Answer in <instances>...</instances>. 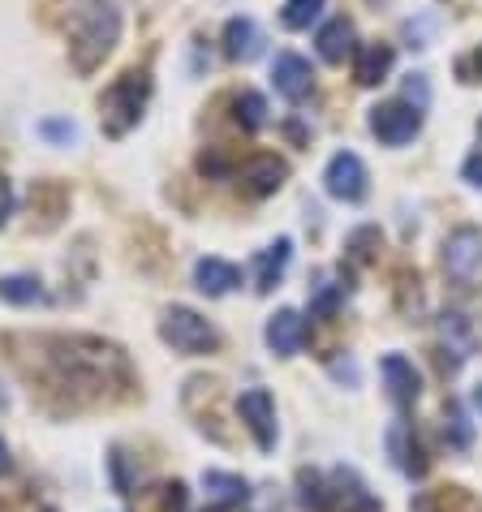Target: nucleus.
Listing matches in <instances>:
<instances>
[{"mask_svg":"<svg viewBox=\"0 0 482 512\" xmlns=\"http://www.w3.org/2000/svg\"><path fill=\"white\" fill-rule=\"evenodd\" d=\"M289 254H293V241L289 237H276L272 246H267L259 259H254V289L259 293H272L280 276H285V267H289Z\"/></svg>","mask_w":482,"mask_h":512,"instance_id":"ddd939ff","label":"nucleus"},{"mask_svg":"<svg viewBox=\"0 0 482 512\" xmlns=\"http://www.w3.org/2000/svg\"><path fill=\"white\" fill-rule=\"evenodd\" d=\"M323 13V0H285V9H280V22L289 26V31H306L310 22H315Z\"/></svg>","mask_w":482,"mask_h":512,"instance_id":"393cba45","label":"nucleus"},{"mask_svg":"<svg viewBox=\"0 0 482 512\" xmlns=\"http://www.w3.org/2000/svg\"><path fill=\"white\" fill-rule=\"evenodd\" d=\"M31 366H22L35 379V388L61 396L65 409L99 405L112 392L130 388V362L117 345L99 336H35Z\"/></svg>","mask_w":482,"mask_h":512,"instance_id":"f257e3e1","label":"nucleus"},{"mask_svg":"<svg viewBox=\"0 0 482 512\" xmlns=\"http://www.w3.org/2000/svg\"><path fill=\"white\" fill-rule=\"evenodd\" d=\"M203 487L211 491V500L224 504V508L250 500V482L237 478V474H224V469H207V474H203Z\"/></svg>","mask_w":482,"mask_h":512,"instance_id":"412c9836","label":"nucleus"},{"mask_svg":"<svg viewBox=\"0 0 482 512\" xmlns=\"http://www.w3.org/2000/svg\"><path fill=\"white\" fill-rule=\"evenodd\" d=\"M392 74V48L388 44H362L353 52V78L358 87H379Z\"/></svg>","mask_w":482,"mask_h":512,"instance_id":"2eb2a0df","label":"nucleus"},{"mask_svg":"<svg viewBox=\"0 0 482 512\" xmlns=\"http://www.w3.org/2000/svg\"><path fill=\"white\" fill-rule=\"evenodd\" d=\"M44 284H39L35 276H0V302L9 306H35L44 302Z\"/></svg>","mask_w":482,"mask_h":512,"instance_id":"4be33fe9","label":"nucleus"},{"mask_svg":"<svg viewBox=\"0 0 482 512\" xmlns=\"http://www.w3.org/2000/svg\"><path fill=\"white\" fill-rule=\"evenodd\" d=\"M315 44H319V56H323V61H328V65H340V61H345V56L353 52V22H349V18L323 22Z\"/></svg>","mask_w":482,"mask_h":512,"instance_id":"6ab92c4d","label":"nucleus"},{"mask_svg":"<svg viewBox=\"0 0 482 512\" xmlns=\"http://www.w3.org/2000/svg\"><path fill=\"white\" fill-rule=\"evenodd\" d=\"M461 173H465V181H470V186H478V190H482V151H474L470 160L461 164Z\"/></svg>","mask_w":482,"mask_h":512,"instance_id":"7c9ffc66","label":"nucleus"},{"mask_svg":"<svg viewBox=\"0 0 482 512\" xmlns=\"http://www.w3.org/2000/svg\"><path fill=\"white\" fill-rule=\"evenodd\" d=\"M302 345H306V319L297 310H276L267 319V349L280 353V358H293Z\"/></svg>","mask_w":482,"mask_h":512,"instance_id":"9b49d317","label":"nucleus"},{"mask_svg":"<svg viewBox=\"0 0 482 512\" xmlns=\"http://www.w3.org/2000/svg\"><path fill=\"white\" fill-rule=\"evenodd\" d=\"M0 405H5V396H0Z\"/></svg>","mask_w":482,"mask_h":512,"instance_id":"4c0bfd02","label":"nucleus"},{"mask_svg":"<svg viewBox=\"0 0 482 512\" xmlns=\"http://www.w3.org/2000/svg\"><path fill=\"white\" fill-rule=\"evenodd\" d=\"M147 99H151V74L147 69H125V74L99 95V130L108 138H125L143 121Z\"/></svg>","mask_w":482,"mask_h":512,"instance_id":"7ed1b4c3","label":"nucleus"},{"mask_svg":"<svg viewBox=\"0 0 482 512\" xmlns=\"http://www.w3.org/2000/svg\"><path fill=\"white\" fill-rule=\"evenodd\" d=\"M121 39V9L117 0H91L78 9L74 31H69V61L78 74H95L99 65L112 56Z\"/></svg>","mask_w":482,"mask_h":512,"instance_id":"f03ea898","label":"nucleus"},{"mask_svg":"<svg viewBox=\"0 0 482 512\" xmlns=\"http://www.w3.org/2000/svg\"><path fill=\"white\" fill-rule=\"evenodd\" d=\"M388 448H392L396 465H401L409 478H422V474H427V469H431L427 452H422V444H418V435L409 431L405 422H396V426H392V435H388Z\"/></svg>","mask_w":482,"mask_h":512,"instance_id":"4468645a","label":"nucleus"},{"mask_svg":"<svg viewBox=\"0 0 482 512\" xmlns=\"http://www.w3.org/2000/svg\"><path fill=\"white\" fill-rule=\"evenodd\" d=\"M422 130V108L418 104H405V99H388V104L371 108V134L388 147H405L414 142Z\"/></svg>","mask_w":482,"mask_h":512,"instance_id":"423d86ee","label":"nucleus"},{"mask_svg":"<svg viewBox=\"0 0 482 512\" xmlns=\"http://www.w3.org/2000/svg\"><path fill=\"white\" fill-rule=\"evenodd\" d=\"M285 177H289V164L280 160V155H250L246 168H241V181H246V190L254 198H267V194H276L280 186H285Z\"/></svg>","mask_w":482,"mask_h":512,"instance_id":"9d476101","label":"nucleus"},{"mask_svg":"<svg viewBox=\"0 0 482 512\" xmlns=\"http://www.w3.org/2000/svg\"><path fill=\"white\" fill-rule=\"evenodd\" d=\"M474 405L482 409V383H478V388H474Z\"/></svg>","mask_w":482,"mask_h":512,"instance_id":"f704fd0d","label":"nucleus"},{"mask_svg":"<svg viewBox=\"0 0 482 512\" xmlns=\"http://www.w3.org/2000/svg\"><path fill=\"white\" fill-rule=\"evenodd\" d=\"M272 82H276V91L285 95L289 104H302V99L315 91V69H310L306 56L280 52L276 61H272Z\"/></svg>","mask_w":482,"mask_h":512,"instance_id":"1a4fd4ad","label":"nucleus"},{"mask_svg":"<svg viewBox=\"0 0 482 512\" xmlns=\"http://www.w3.org/2000/svg\"><path fill=\"white\" fill-rule=\"evenodd\" d=\"M345 293H349V284H323V289L315 293V302H310V315H315V319H328L332 310L340 306V297H345Z\"/></svg>","mask_w":482,"mask_h":512,"instance_id":"bb28decb","label":"nucleus"},{"mask_svg":"<svg viewBox=\"0 0 482 512\" xmlns=\"http://www.w3.org/2000/svg\"><path fill=\"white\" fill-rule=\"evenodd\" d=\"M39 130H44L48 138H56V142H74V121H44V125H39Z\"/></svg>","mask_w":482,"mask_h":512,"instance_id":"c85d7f7f","label":"nucleus"},{"mask_svg":"<svg viewBox=\"0 0 482 512\" xmlns=\"http://www.w3.org/2000/svg\"><path fill=\"white\" fill-rule=\"evenodd\" d=\"M237 414L241 422L250 426V435H254V444H259L263 452H272L276 448V401H272V392L267 388H250V392H241L237 396Z\"/></svg>","mask_w":482,"mask_h":512,"instance_id":"0eeeda50","label":"nucleus"},{"mask_svg":"<svg viewBox=\"0 0 482 512\" xmlns=\"http://www.w3.org/2000/svg\"><path fill=\"white\" fill-rule=\"evenodd\" d=\"M194 284H198V293H207V297H224L229 289L241 284V272L224 259H198L194 263Z\"/></svg>","mask_w":482,"mask_h":512,"instance_id":"f3484780","label":"nucleus"},{"mask_svg":"<svg viewBox=\"0 0 482 512\" xmlns=\"http://www.w3.org/2000/svg\"><path fill=\"white\" fill-rule=\"evenodd\" d=\"M190 495H186V482H168L164 495H160V512H186Z\"/></svg>","mask_w":482,"mask_h":512,"instance_id":"cd10ccee","label":"nucleus"},{"mask_svg":"<svg viewBox=\"0 0 482 512\" xmlns=\"http://www.w3.org/2000/svg\"><path fill=\"white\" fill-rule=\"evenodd\" d=\"M452 353V362H465L474 349V336H470V323H465V315H457V310H448V315H439V353Z\"/></svg>","mask_w":482,"mask_h":512,"instance_id":"a211bd4d","label":"nucleus"},{"mask_svg":"<svg viewBox=\"0 0 482 512\" xmlns=\"http://www.w3.org/2000/svg\"><path fill=\"white\" fill-rule=\"evenodd\" d=\"M160 340L173 345L177 353H186V358H198V353H211L220 345V332L211 327V319L198 315V310L173 306V310H164V319H160Z\"/></svg>","mask_w":482,"mask_h":512,"instance_id":"20e7f679","label":"nucleus"},{"mask_svg":"<svg viewBox=\"0 0 482 512\" xmlns=\"http://www.w3.org/2000/svg\"><path fill=\"white\" fill-rule=\"evenodd\" d=\"M9 211H13V186H9L5 177H0V224L9 220Z\"/></svg>","mask_w":482,"mask_h":512,"instance_id":"2f4dec72","label":"nucleus"},{"mask_svg":"<svg viewBox=\"0 0 482 512\" xmlns=\"http://www.w3.org/2000/svg\"><path fill=\"white\" fill-rule=\"evenodd\" d=\"M9 469H13V461H9V448H5V444H0V478H5V474H9Z\"/></svg>","mask_w":482,"mask_h":512,"instance_id":"473e14b6","label":"nucleus"},{"mask_svg":"<svg viewBox=\"0 0 482 512\" xmlns=\"http://www.w3.org/2000/svg\"><path fill=\"white\" fill-rule=\"evenodd\" d=\"M297 500H302L306 512H332L336 491L328 487V478H323L319 469H302V474H297Z\"/></svg>","mask_w":482,"mask_h":512,"instance_id":"aec40b11","label":"nucleus"},{"mask_svg":"<svg viewBox=\"0 0 482 512\" xmlns=\"http://www.w3.org/2000/svg\"><path fill=\"white\" fill-rule=\"evenodd\" d=\"M233 117H237L241 130H250V134L263 130V125H267V99L259 91H241L233 99Z\"/></svg>","mask_w":482,"mask_h":512,"instance_id":"5701e85b","label":"nucleus"},{"mask_svg":"<svg viewBox=\"0 0 482 512\" xmlns=\"http://www.w3.org/2000/svg\"><path fill=\"white\" fill-rule=\"evenodd\" d=\"M474 65H478V78H482V48L474 52Z\"/></svg>","mask_w":482,"mask_h":512,"instance_id":"72a5a7b5","label":"nucleus"},{"mask_svg":"<svg viewBox=\"0 0 482 512\" xmlns=\"http://www.w3.org/2000/svg\"><path fill=\"white\" fill-rule=\"evenodd\" d=\"M323 181H328V194L340 198V203H362L366 198V164L353 151H336Z\"/></svg>","mask_w":482,"mask_h":512,"instance_id":"6e6552de","label":"nucleus"},{"mask_svg":"<svg viewBox=\"0 0 482 512\" xmlns=\"http://www.w3.org/2000/svg\"><path fill=\"white\" fill-rule=\"evenodd\" d=\"M478 138H482V121H478Z\"/></svg>","mask_w":482,"mask_h":512,"instance_id":"e433bc0d","label":"nucleus"},{"mask_svg":"<svg viewBox=\"0 0 482 512\" xmlns=\"http://www.w3.org/2000/svg\"><path fill=\"white\" fill-rule=\"evenodd\" d=\"M211 512H229V508H224V504H216V508H211Z\"/></svg>","mask_w":482,"mask_h":512,"instance_id":"c9c22d12","label":"nucleus"},{"mask_svg":"<svg viewBox=\"0 0 482 512\" xmlns=\"http://www.w3.org/2000/svg\"><path fill=\"white\" fill-rule=\"evenodd\" d=\"M198 168H203L207 177H224V173H229V164H224V155H220V151H203V160H198Z\"/></svg>","mask_w":482,"mask_h":512,"instance_id":"c756f323","label":"nucleus"},{"mask_svg":"<svg viewBox=\"0 0 482 512\" xmlns=\"http://www.w3.org/2000/svg\"><path fill=\"white\" fill-rule=\"evenodd\" d=\"M384 379H388V392H392L396 409H409L422 396V379L414 371V362L401 358V353H388L384 358Z\"/></svg>","mask_w":482,"mask_h":512,"instance_id":"f8f14e48","label":"nucleus"},{"mask_svg":"<svg viewBox=\"0 0 482 512\" xmlns=\"http://www.w3.org/2000/svg\"><path fill=\"white\" fill-rule=\"evenodd\" d=\"M444 439H448L452 448H470L474 444V431H470V422H465V409L457 401L444 405Z\"/></svg>","mask_w":482,"mask_h":512,"instance_id":"b1692460","label":"nucleus"},{"mask_svg":"<svg viewBox=\"0 0 482 512\" xmlns=\"http://www.w3.org/2000/svg\"><path fill=\"white\" fill-rule=\"evenodd\" d=\"M259 52H263L259 26L250 18H229V26H224V56L229 61H254Z\"/></svg>","mask_w":482,"mask_h":512,"instance_id":"dca6fc26","label":"nucleus"},{"mask_svg":"<svg viewBox=\"0 0 482 512\" xmlns=\"http://www.w3.org/2000/svg\"><path fill=\"white\" fill-rule=\"evenodd\" d=\"M444 272L457 284H474L482 276V229L461 224L444 237Z\"/></svg>","mask_w":482,"mask_h":512,"instance_id":"39448f33","label":"nucleus"},{"mask_svg":"<svg viewBox=\"0 0 482 512\" xmlns=\"http://www.w3.org/2000/svg\"><path fill=\"white\" fill-rule=\"evenodd\" d=\"M379 250V229H358L349 237V259L353 263H371Z\"/></svg>","mask_w":482,"mask_h":512,"instance_id":"a878e982","label":"nucleus"}]
</instances>
